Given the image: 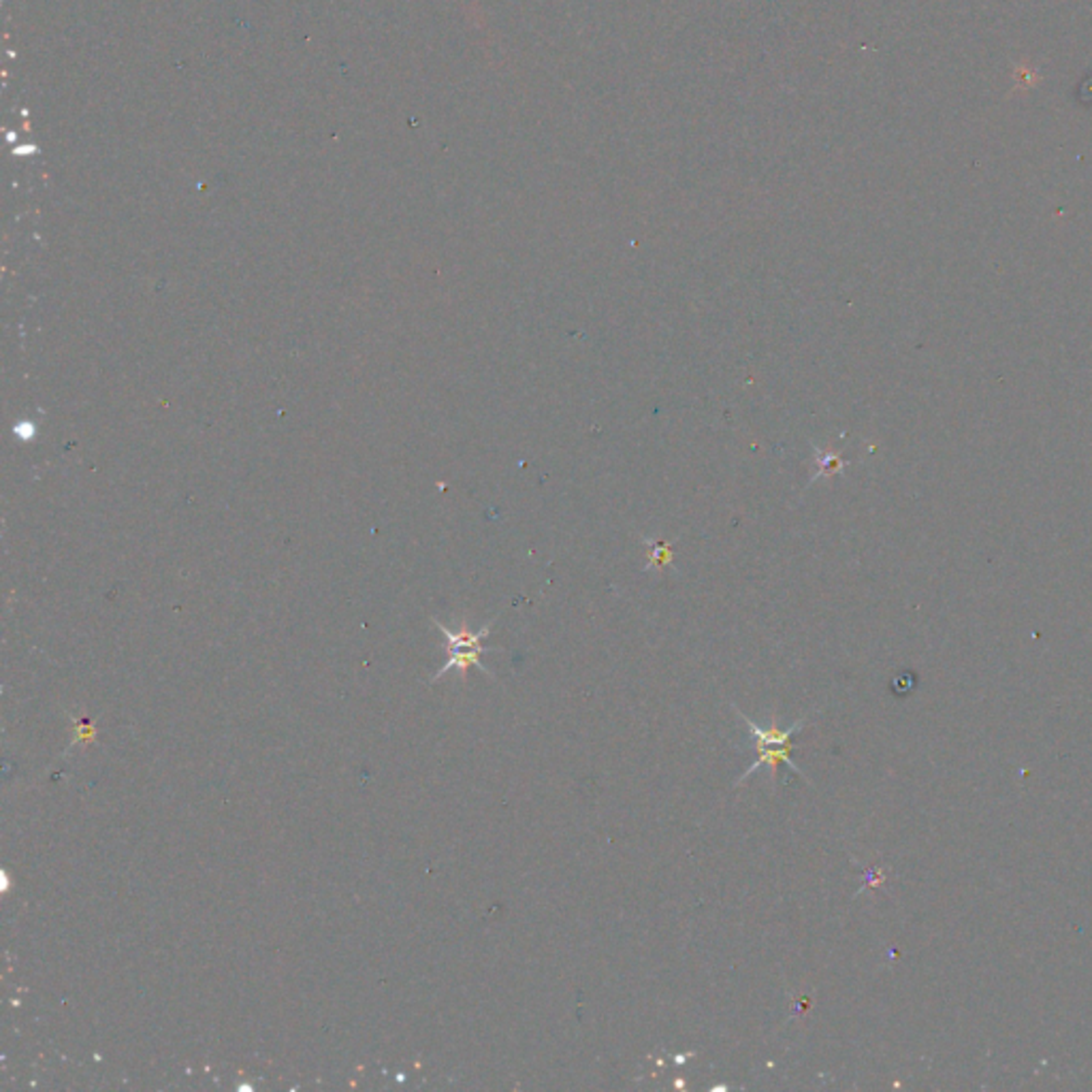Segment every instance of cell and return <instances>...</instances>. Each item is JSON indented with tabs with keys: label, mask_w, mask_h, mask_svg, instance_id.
<instances>
[{
	"label": "cell",
	"mask_w": 1092,
	"mask_h": 1092,
	"mask_svg": "<svg viewBox=\"0 0 1092 1092\" xmlns=\"http://www.w3.org/2000/svg\"><path fill=\"white\" fill-rule=\"evenodd\" d=\"M757 754H759V756H757L756 762L751 764L749 769L743 772L741 779L736 781V785H741L744 779H749L751 775H754L756 770L762 769V766H769V770H770V781H772V783H775V781H777V766H779L781 762L790 766V770L796 772V775L805 777V772H802V770L798 769V766L794 764V759H792V756H790V754H792V744H779V747H775V749L762 747V749H757ZM805 779L809 781V777H805Z\"/></svg>",
	"instance_id": "cell-3"
},
{
	"label": "cell",
	"mask_w": 1092,
	"mask_h": 1092,
	"mask_svg": "<svg viewBox=\"0 0 1092 1092\" xmlns=\"http://www.w3.org/2000/svg\"><path fill=\"white\" fill-rule=\"evenodd\" d=\"M732 708L736 711V715H739V717H741V721L747 723V728H749V744L756 751L762 749V747H779V744H790L792 736L796 734V732H800L802 728H805V719H800V721H796V723H794V726H790L787 730H779L777 728V721H772V726L764 730V728H759L757 723L751 721L749 717H744V715L739 711V708H736V706H732Z\"/></svg>",
	"instance_id": "cell-2"
},
{
	"label": "cell",
	"mask_w": 1092,
	"mask_h": 1092,
	"mask_svg": "<svg viewBox=\"0 0 1092 1092\" xmlns=\"http://www.w3.org/2000/svg\"><path fill=\"white\" fill-rule=\"evenodd\" d=\"M815 448V459H817V474L811 476V480L809 484L820 480L822 476H835V474H841L843 467H845V461L838 457L835 453H828V451H822V448Z\"/></svg>",
	"instance_id": "cell-4"
},
{
	"label": "cell",
	"mask_w": 1092,
	"mask_h": 1092,
	"mask_svg": "<svg viewBox=\"0 0 1092 1092\" xmlns=\"http://www.w3.org/2000/svg\"><path fill=\"white\" fill-rule=\"evenodd\" d=\"M642 545L649 548V566L647 570H662L664 566H668L672 561V548L670 545H664V542H657V540H649V538H642Z\"/></svg>",
	"instance_id": "cell-5"
},
{
	"label": "cell",
	"mask_w": 1092,
	"mask_h": 1092,
	"mask_svg": "<svg viewBox=\"0 0 1092 1092\" xmlns=\"http://www.w3.org/2000/svg\"><path fill=\"white\" fill-rule=\"evenodd\" d=\"M493 624H495V621H489V624L484 625L482 630H479V632H469L466 625H463L461 630L454 632V630H451V627H446L444 624H440V621H436L438 630L444 634L446 647H448V655H451V657H448L446 666L440 668L438 675L433 677V681H438L440 677H444L448 670H459L461 672V678H466L469 666L480 668L484 672V675L493 677V675H491V670L480 662V655L484 653V651H497V649H484L482 647V640L487 638V636L491 634V627H493Z\"/></svg>",
	"instance_id": "cell-1"
}]
</instances>
